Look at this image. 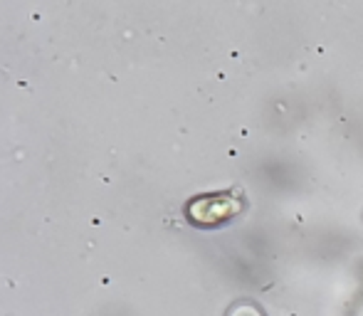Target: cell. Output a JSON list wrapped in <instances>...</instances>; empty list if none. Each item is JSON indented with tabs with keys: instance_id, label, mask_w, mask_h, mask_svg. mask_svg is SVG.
<instances>
[{
	"instance_id": "cell-2",
	"label": "cell",
	"mask_w": 363,
	"mask_h": 316,
	"mask_svg": "<svg viewBox=\"0 0 363 316\" xmlns=\"http://www.w3.org/2000/svg\"><path fill=\"white\" fill-rule=\"evenodd\" d=\"M233 316H257V312H255V309H250V307H240V309H235Z\"/></svg>"
},
{
	"instance_id": "cell-1",
	"label": "cell",
	"mask_w": 363,
	"mask_h": 316,
	"mask_svg": "<svg viewBox=\"0 0 363 316\" xmlns=\"http://www.w3.org/2000/svg\"><path fill=\"white\" fill-rule=\"evenodd\" d=\"M238 208V203L230 201L228 196H208L193 201L188 205V215H191V220L201 222V225H213V222H220L225 218L235 215Z\"/></svg>"
}]
</instances>
